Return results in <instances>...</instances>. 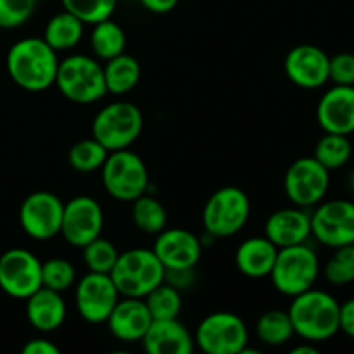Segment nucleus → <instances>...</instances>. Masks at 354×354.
Masks as SVG:
<instances>
[{"label":"nucleus","mask_w":354,"mask_h":354,"mask_svg":"<svg viewBox=\"0 0 354 354\" xmlns=\"http://www.w3.org/2000/svg\"><path fill=\"white\" fill-rule=\"evenodd\" d=\"M57 68V54L44 38H23L7 54L9 76L28 92H44L54 85Z\"/></svg>","instance_id":"1"},{"label":"nucleus","mask_w":354,"mask_h":354,"mask_svg":"<svg viewBox=\"0 0 354 354\" xmlns=\"http://www.w3.org/2000/svg\"><path fill=\"white\" fill-rule=\"evenodd\" d=\"M341 304L325 290L308 289L292 297L289 317L294 334L306 342H324L339 332Z\"/></svg>","instance_id":"2"},{"label":"nucleus","mask_w":354,"mask_h":354,"mask_svg":"<svg viewBox=\"0 0 354 354\" xmlns=\"http://www.w3.org/2000/svg\"><path fill=\"white\" fill-rule=\"evenodd\" d=\"M121 297H145L165 282V266L152 249H130L118 256L109 273Z\"/></svg>","instance_id":"3"},{"label":"nucleus","mask_w":354,"mask_h":354,"mask_svg":"<svg viewBox=\"0 0 354 354\" xmlns=\"http://www.w3.org/2000/svg\"><path fill=\"white\" fill-rule=\"evenodd\" d=\"M54 85H57L62 97L76 104H93L107 93L104 66L82 54L59 61Z\"/></svg>","instance_id":"4"},{"label":"nucleus","mask_w":354,"mask_h":354,"mask_svg":"<svg viewBox=\"0 0 354 354\" xmlns=\"http://www.w3.org/2000/svg\"><path fill=\"white\" fill-rule=\"evenodd\" d=\"M320 273L318 256L310 245L297 244L279 249L275 265H273L272 282L283 296L294 297L315 286Z\"/></svg>","instance_id":"5"},{"label":"nucleus","mask_w":354,"mask_h":354,"mask_svg":"<svg viewBox=\"0 0 354 354\" xmlns=\"http://www.w3.org/2000/svg\"><path fill=\"white\" fill-rule=\"evenodd\" d=\"M144 116L131 102H113L93 118L92 133L109 152L128 149L142 133Z\"/></svg>","instance_id":"6"},{"label":"nucleus","mask_w":354,"mask_h":354,"mask_svg":"<svg viewBox=\"0 0 354 354\" xmlns=\"http://www.w3.org/2000/svg\"><path fill=\"white\" fill-rule=\"evenodd\" d=\"M251 214L248 194L239 187H223L207 199L203 211V225L213 239H225L239 234Z\"/></svg>","instance_id":"7"},{"label":"nucleus","mask_w":354,"mask_h":354,"mask_svg":"<svg viewBox=\"0 0 354 354\" xmlns=\"http://www.w3.org/2000/svg\"><path fill=\"white\" fill-rule=\"evenodd\" d=\"M102 183L111 197L133 203L149 187L147 166L130 149L113 151L102 165Z\"/></svg>","instance_id":"8"},{"label":"nucleus","mask_w":354,"mask_h":354,"mask_svg":"<svg viewBox=\"0 0 354 354\" xmlns=\"http://www.w3.org/2000/svg\"><path fill=\"white\" fill-rule=\"evenodd\" d=\"M194 342L206 354H241L249 342V332L239 315L216 311L197 325Z\"/></svg>","instance_id":"9"},{"label":"nucleus","mask_w":354,"mask_h":354,"mask_svg":"<svg viewBox=\"0 0 354 354\" xmlns=\"http://www.w3.org/2000/svg\"><path fill=\"white\" fill-rule=\"evenodd\" d=\"M330 175L315 158H301L289 166L283 189L290 203L297 207L318 206L327 196Z\"/></svg>","instance_id":"10"},{"label":"nucleus","mask_w":354,"mask_h":354,"mask_svg":"<svg viewBox=\"0 0 354 354\" xmlns=\"http://www.w3.org/2000/svg\"><path fill=\"white\" fill-rule=\"evenodd\" d=\"M311 235L332 249L354 244V203L334 199L318 204L311 214Z\"/></svg>","instance_id":"11"},{"label":"nucleus","mask_w":354,"mask_h":354,"mask_svg":"<svg viewBox=\"0 0 354 354\" xmlns=\"http://www.w3.org/2000/svg\"><path fill=\"white\" fill-rule=\"evenodd\" d=\"M41 287V261L28 249H9L0 256V289L26 299Z\"/></svg>","instance_id":"12"},{"label":"nucleus","mask_w":354,"mask_h":354,"mask_svg":"<svg viewBox=\"0 0 354 354\" xmlns=\"http://www.w3.org/2000/svg\"><path fill=\"white\" fill-rule=\"evenodd\" d=\"M64 203L55 194L38 190L23 201L19 223L24 234L35 241H48L61 234Z\"/></svg>","instance_id":"13"},{"label":"nucleus","mask_w":354,"mask_h":354,"mask_svg":"<svg viewBox=\"0 0 354 354\" xmlns=\"http://www.w3.org/2000/svg\"><path fill=\"white\" fill-rule=\"evenodd\" d=\"M76 310L88 324H106L120 301V292L111 275L88 272L76 286Z\"/></svg>","instance_id":"14"},{"label":"nucleus","mask_w":354,"mask_h":354,"mask_svg":"<svg viewBox=\"0 0 354 354\" xmlns=\"http://www.w3.org/2000/svg\"><path fill=\"white\" fill-rule=\"evenodd\" d=\"M104 228V211L93 197L78 196L64 204L61 235L73 248H85L100 237Z\"/></svg>","instance_id":"15"},{"label":"nucleus","mask_w":354,"mask_h":354,"mask_svg":"<svg viewBox=\"0 0 354 354\" xmlns=\"http://www.w3.org/2000/svg\"><path fill=\"white\" fill-rule=\"evenodd\" d=\"M328 62L330 57L317 45L303 44L290 48L283 68L287 78L301 88H320L328 82Z\"/></svg>","instance_id":"16"},{"label":"nucleus","mask_w":354,"mask_h":354,"mask_svg":"<svg viewBox=\"0 0 354 354\" xmlns=\"http://www.w3.org/2000/svg\"><path fill=\"white\" fill-rule=\"evenodd\" d=\"M152 251L165 270L196 268L203 254V244L185 228H165L158 234Z\"/></svg>","instance_id":"17"},{"label":"nucleus","mask_w":354,"mask_h":354,"mask_svg":"<svg viewBox=\"0 0 354 354\" xmlns=\"http://www.w3.org/2000/svg\"><path fill=\"white\" fill-rule=\"evenodd\" d=\"M318 124L325 133H354V86L334 85L317 106Z\"/></svg>","instance_id":"18"},{"label":"nucleus","mask_w":354,"mask_h":354,"mask_svg":"<svg viewBox=\"0 0 354 354\" xmlns=\"http://www.w3.org/2000/svg\"><path fill=\"white\" fill-rule=\"evenodd\" d=\"M106 324L118 341L137 342L142 341L147 328L151 327L152 317L144 297H123L111 311Z\"/></svg>","instance_id":"19"},{"label":"nucleus","mask_w":354,"mask_h":354,"mask_svg":"<svg viewBox=\"0 0 354 354\" xmlns=\"http://www.w3.org/2000/svg\"><path fill=\"white\" fill-rule=\"evenodd\" d=\"M311 235V216L304 207H286L270 214L265 223V237L279 249L304 244Z\"/></svg>","instance_id":"20"},{"label":"nucleus","mask_w":354,"mask_h":354,"mask_svg":"<svg viewBox=\"0 0 354 354\" xmlns=\"http://www.w3.org/2000/svg\"><path fill=\"white\" fill-rule=\"evenodd\" d=\"M140 342L151 354H190L196 346L194 335L178 318L152 320Z\"/></svg>","instance_id":"21"},{"label":"nucleus","mask_w":354,"mask_h":354,"mask_svg":"<svg viewBox=\"0 0 354 354\" xmlns=\"http://www.w3.org/2000/svg\"><path fill=\"white\" fill-rule=\"evenodd\" d=\"M26 317L31 327L38 332H54L64 324L66 303L57 290L41 286L37 292L26 297Z\"/></svg>","instance_id":"22"},{"label":"nucleus","mask_w":354,"mask_h":354,"mask_svg":"<svg viewBox=\"0 0 354 354\" xmlns=\"http://www.w3.org/2000/svg\"><path fill=\"white\" fill-rule=\"evenodd\" d=\"M279 248L266 237L245 239L235 252V265L249 279H265L272 273Z\"/></svg>","instance_id":"23"},{"label":"nucleus","mask_w":354,"mask_h":354,"mask_svg":"<svg viewBox=\"0 0 354 354\" xmlns=\"http://www.w3.org/2000/svg\"><path fill=\"white\" fill-rule=\"evenodd\" d=\"M142 69L133 55L120 54L109 59L104 66V80L107 92L113 95H124L131 92L140 82Z\"/></svg>","instance_id":"24"},{"label":"nucleus","mask_w":354,"mask_h":354,"mask_svg":"<svg viewBox=\"0 0 354 354\" xmlns=\"http://www.w3.org/2000/svg\"><path fill=\"white\" fill-rule=\"evenodd\" d=\"M83 37V21H80L75 14L62 10L50 17L45 26L44 40L57 50H68L78 45Z\"/></svg>","instance_id":"25"},{"label":"nucleus","mask_w":354,"mask_h":354,"mask_svg":"<svg viewBox=\"0 0 354 354\" xmlns=\"http://www.w3.org/2000/svg\"><path fill=\"white\" fill-rule=\"evenodd\" d=\"M90 45L93 48V54L97 57L109 61L116 55L123 54L127 47V35L124 30L113 19H104L100 23L93 24L92 37H90Z\"/></svg>","instance_id":"26"},{"label":"nucleus","mask_w":354,"mask_h":354,"mask_svg":"<svg viewBox=\"0 0 354 354\" xmlns=\"http://www.w3.org/2000/svg\"><path fill=\"white\" fill-rule=\"evenodd\" d=\"M256 334L266 346H283L294 337V327L289 311L270 310L256 322Z\"/></svg>","instance_id":"27"},{"label":"nucleus","mask_w":354,"mask_h":354,"mask_svg":"<svg viewBox=\"0 0 354 354\" xmlns=\"http://www.w3.org/2000/svg\"><path fill=\"white\" fill-rule=\"evenodd\" d=\"M131 218H133V223L137 225L138 230L149 235H158L159 232L165 230L166 223H168V214H166L165 206L156 197L145 196V194H142L140 197L133 201Z\"/></svg>","instance_id":"28"},{"label":"nucleus","mask_w":354,"mask_h":354,"mask_svg":"<svg viewBox=\"0 0 354 354\" xmlns=\"http://www.w3.org/2000/svg\"><path fill=\"white\" fill-rule=\"evenodd\" d=\"M353 145L348 135L325 133L315 147L313 158L330 171L346 166L351 159Z\"/></svg>","instance_id":"29"},{"label":"nucleus","mask_w":354,"mask_h":354,"mask_svg":"<svg viewBox=\"0 0 354 354\" xmlns=\"http://www.w3.org/2000/svg\"><path fill=\"white\" fill-rule=\"evenodd\" d=\"M144 301L147 304V310L151 313L152 320H171V318H178L180 311H182V296H180V290L166 282H161L158 287H154L144 297Z\"/></svg>","instance_id":"30"},{"label":"nucleus","mask_w":354,"mask_h":354,"mask_svg":"<svg viewBox=\"0 0 354 354\" xmlns=\"http://www.w3.org/2000/svg\"><path fill=\"white\" fill-rule=\"evenodd\" d=\"M109 151L95 138H85L80 140L69 149V165L73 169L80 173H90L102 168L106 162Z\"/></svg>","instance_id":"31"},{"label":"nucleus","mask_w":354,"mask_h":354,"mask_svg":"<svg viewBox=\"0 0 354 354\" xmlns=\"http://www.w3.org/2000/svg\"><path fill=\"white\" fill-rule=\"evenodd\" d=\"M83 249V259H85V265L88 268V272L95 273H106L109 275L113 272L114 265L118 261V249L114 248V244L107 239L97 237L92 242L85 245Z\"/></svg>","instance_id":"32"},{"label":"nucleus","mask_w":354,"mask_h":354,"mask_svg":"<svg viewBox=\"0 0 354 354\" xmlns=\"http://www.w3.org/2000/svg\"><path fill=\"white\" fill-rule=\"evenodd\" d=\"M324 275L332 286H348L354 282V244L334 249V254L324 268Z\"/></svg>","instance_id":"33"},{"label":"nucleus","mask_w":354,"mask_h":354,"mask_svg":"<svg viewBox=\"0 0 354 354\" xmlns=\"http://www.w3.org/2000/svg\"><path fill=\"white\" fill-rule=\"evenodd\" d=\"M64 10L75 14L83 24H97L113 16L118 0H61Z\"/></svg>","instance_id":"34"},{"label":"nucleus","mask_w":354,"mask_h":354,"mask_svg":"<svg viewBox=\"0 0 354 354\" xmlns=\"http://www.w3.org/2000/svg\"><path fill=\"white\" fill-rule=\"evenodd\" d=\"M75 266L66 259L52 258L41 263V286L47 287V289L62 292L75 283Z\"/></svg>","instance_id":"35"},{"label":"nucleus","mask_w":354,"mask_h":354,"mask_svg":"<svg viewBox=\"0 0 354 354\" xmlns=\"http://www.w3.org/2000/svg\"><path fill=\"white\" fill-rule=\"evenodd\" d=\"M37 0H0V28L12 30L26 23L35 12Z\"/></svg>","instance_id":"36"},{"label":"nucleus","mask_w":354,"mask_h":354,"mask_svg":"<svg viewBox=\"0 0 354 354\" xmlns=\"http://www.w3.org/2000/svg\"><path fill=\"white\" fill-rule=\"evenodd\" d=\"M328 80L334 85L354 86V54L341 52L330 57L328 62Z\"/></svg>","instance_id":"37"},{"label":"nucleus","mask_w":354,"mask_h":354,"mask_svg":"<svg viewBox=\"0 0 354 354\" xmlns=\"http://www.w3.org/2000/svg\"><path fill=\"white\" fill-rule=\"evenodd\" d=\"M165 282L182 292L183 289H187V287L194 283V268L165 270Z\"/></svg>","instance_id":"38"},{"label":"nucleus","mask_w":354,"mask_h":354,"mask_svg":"<svg viewBox=\"0 0 354 354\" xmlns=\"http://www.w3.org/2000/svg\"><path fill=\"white\" fill-rule=\"evenodd\" d=\"M339 330L354 339V297L339 308Z\"/></svg>","instance_id":"39"},{"label":"nucleus","mask_w":354,"mask_h":354,"mask_svg":"<svg viewBox=\"0 0 354 354\" xmlns=\"http://www.w3.org/2000/svg\"><path fill=\"white\" fill-rule=\"evenodd\" d=\"M57 346L47 339H31L23 346V354H59Z\"/></svg>","instance_id":"40"},{"label":"nucleus","mask_w":354,"mask_h":354,"mask_svg":"<svg viewBox=\"0 0 354 354\" xmlns=\"http://www.w3.org/2000/svg\"><path fill=\"white\" fill-rule=\"evenodd\" d=\"M138 2H140L145 9L151 10V12L166 14L171 12V10L175 9L178 0H138Z\"/></svg>","instance_id":"41"},{"label":"nucleus","mask_w":354,"mask_h":354,"mask_svg":"<svg viewBox=\"0 0 354 354\" xmlns=\"http://www.w3.org/2000/svg\"><path fill=\"white\" fill-rule=\"evenodd\" d=\"M292 354H318V349L315 348L313 342H310V344H304V346H297V348H294Z\"/></svg>","instance_id":"42"},{"label":"nucleus","mask_w":354,"mask_h":354,"mask_svg":"<svg viewBox=\"0 0 354 354\" xmlns=\"http://www.w3.org/2000/svg\"><path fill=\"white\" fill-rule=\"evenodd\" d=\"M348 182H349V189H351V192L354 194V169L351 171V175H349Z\"/></svg>","instance_id":"43"},{"label":"nucleus","mask_w":354,"mask_h":354,"mask_svg":"<svg viewBox=\"0 0 354 354\" xmlns=\"http://www.w3.org/2000/svg\"><path fill=\"white\" fill-rule=\"evenodd\" d=\"M37 2H41V0H37Z\"/></svg>","instance_id":"44"}]
</instances>
